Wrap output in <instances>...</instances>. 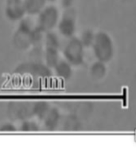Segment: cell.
<instances>
[{
  "instance_id": "cell-1",
  "label": "cell",
  "mask_w": 136,
  "mask_h": 148,
  "mask_svg": "<svg viewBox=\"0 0 136 148\" xmlns=\"http://www.w3.org/2000/svg\"><path fill=\"white\" fill-rule=\"evenodd\" d=\"M93 54L98 61L109 63L115 56V44L108 33L100 30L96 33L93 44L92 45Z\"/></svg>"
},
{
  "instance_id": "cell-2",
  "label": "cell",
  "mask_w": 136,
  "mask_h": 148,
  "mask_svg": "<svg viewBox=\"0 0 136 148\" xmlns=\"http://www.w3.org/2000/svg\"><path fill=\"white\" fill-rule=\"evenodd\" d=\"M84 47L79 38L72 37L68 38L63 48V56L65 60L72 66H80L83 64L85 57Z\"/></svg>"
},
{
  "instance_id": "cell-3",
  "label": "cell",
  "mask_w": 136,
  "mask_h": 148,
  "mask_svg": "<svg viewBox=\"0 0 136 148\" xmlns=\"http://www.w3.org/2000/svg\"><path fill=\"white\" fill-rule=\"evenodd\" d=\"M36 25H33L29 18H23L20 20L14 37V45L21 49H26L32 45V33Z\"/></svg>"
},
{
  "instance_id": "cell-4",
  "label": "cell",
  "mask_w": 136,
  "mask_h": 148,
  "mask_svg": "<svg viewBox=\"0 0 136 148\" xmlns=\"http://www.w3.org/2000/svg\"><path fill=\"white\" fill-rule=\"evenodd\" d=\"M60 18L59 10L55 6H45L38 14L36 26L44 32L51 31L57 26Z\"/></svg>"
},
{
  "instance_id": "cell-5",
  "label": "cell",
  "mask_w": 136,
  "mask_h": 148,
  "mask_svg": "<svg viewBox=\"0 0 136 148\" xmlns=\"http://www.w3.org/2000/svg\"><path fill=\"white\" fill-rule=\"evenodd\" d=\"M57 29L60 34L65 38L73 37L77 30V16L75 10L70 7L65 9L57 24Z\"/></svg>"
},
{
  "instance_id": "cell-6",
  "label": "cell",
  "mask_w": 136,
  "mask_h": 148,
  "mask_svg": "<svg viewBox=\"0 0 136 148\" xmlns=\"http://www.w3.org/2000/svg\"><path fill=\"white\" fill-rule=\"evenodd\" d=\"M17 71L19 73L33 75L35 77H48L51 75V71L49 66H47L45 63L37 61L22 64L19 67H18Z\"/></svg>"
},
{
  "instance_id": "cell-7",
  "label": "cell",
  "mask_w": 136,
  "mask_h": 148,
  "mask_svg": "<svg viewBox=\"0 0 136 148\" xmlns=\"http://www.w3.org/2000/svg\"><path fill=\"white\" fill-rule=\"evenodd\" d=\"M26 14L23 0H7L5 14L12 22H19Z\"/></svg>"
},
{
  "instance_id": "cell-8",
  "label": "cell",
  "mask_w": 136,
  "mask_h": 148,
  "mask_svg": "<svg viewBox=\"0 0 136 148\" xmlns=\"http://www.w3.org/2000/svg\"><path fill=\"white\" fill-rule=\"evenodd\" d=\"M44 127L49 131H53L57 128L61 122V113L56 108H50L46 116L42 119Z\"/></svg>"
},
{
  "instance_id": "cell-9",
  "label": "cell",
  "mask_w": 136,
  "mask_h": 148,
  "mask_svg": "<svg viewBox=\"0 0 136 148\" xmlns=\"http://www.w3.org/2000/svg\"><path fill=\"white\" fill-rule=\"evenodd\" d=\"M90 77L94 81H101L105 78L107 73L106 63L96 60L91 64L88 69Z\"/></svg>"
},
{
  "instance_id": "cell-10",
  "label": "cell",
  "mask_w": 136,
  "mask_h": 148,
  "mask_svg": "<svg viewBox=\"0 0 136 148\" xmlns=\"http://www.w3.org/2000/svg\"><path fill=\"white\" fill-rule=\"evenodd\" d=\"M72 65L66 60H60L57 63L53 69L56 75L65 80H68L72 76Z\"/></svg>"
},
{
  "instance_id": "cell-11",
  "label": "cell",
  "mask_w": 136,
  "mask_h": 148,
  "mask_svg": "<svg viewBox=\"0 0 136 148\" xmlns=\"http://www.w3.org/2000/svg\"><path fill=\"white\" fill-rule=\"evenodd\" d=\"M44 63L50 69H53L60 59L59 49L56 48L45 47V50L43 52Z\"/></svg>"
},
{
  "instance_id": "cell-12",
  "label": "cell",
  "mask_w": 136,
  "mask_h": 148,
  "mask_svg": "<svg viewBox=\"0 0 136 148\" xmlns=\"http://www.w3.org/2000/svg\"><path fill=\"white\" fill-rule=\"evenodd\" d=\"M26 14L31 15L38 14L45 7L47 0H23Z\"/></svg>"
},
{
  "instance_id": "cell-13",
  "label": "cell",
  "mask_w": 136,
  "mask_h": 148,
  "mask_svg": "<svg viewBox=\"0 0 136 148\" xmlns=\"http://www.w3.org/2000/svg\"><path fill=\"white\" fill-rule=\"evenodd\" d=\"M50 105L47 102L45 101H40L36 103L31 108V114L35 116L40 120H42L46 114L50 109Z\"/></svg>"
},
{
  "instance_id": "cell-14",
  "label": "cell",
  "mask_w": 136,
  "mask_h": 148,
  "mask_svg": "<svg viewBox=\"0 0 136 148\" xmlns=\"http://www.w3.org/2000/svg\"><path fill=\"white\" fill-rule=\"evenodd\" d=\"M44 45L45 47H50V48H56L60 49L61 47V41L60 38L55 33L51 31L45 32V38H44Z\"/></svg>"
},
{
  "instance_id": "cell-15",
  "label": "cell",
  "mask_w": 136,
  "mask_h": 148,
  "mask_svg": "<svg viewBox=\"0 0 136 148\" xmlns=\"http://www.w3.org/2000/svg\"><path fill=\"white\" fill-rule=\"evenodd\" d=\"M95 35H96V33H94L92 29H85L81 32L79 38L85 48H89V47H92V45L93 44Z\"/></svg>"
},
{
  "instance_id": "cell-16",
  "label": "cell",
  "mask_w": 136,
  "mask_h": 148,
  "mask_svg": "<svg viewBox=\"0 0 136 148\" xmlns=\"http://www.w3.org/2000/svg\"><path fill=\"white\" fill-rule=\"evenodd\" d=\"M21 131L25 132H33L39 131V126L35 121L24 120L21 125Z\"/></svg>"
},
{
  "instance_id": "cell-17",
  "label": "cell",
  "mask_w": 136,
  "mask_h": 148,
  "mask_svg": "<svg viewBox=\"0 0 136 148\" xmlns=\"http://www.w3.org/2000/svg\"><path fill=\"white\" fill-rule=\"evenodd\" d=\"M16 130V127L12 123H5L0 127V132H14Z\"/></svg>"
},
{
  "instance_id": "cell-18",
  "label": "cell",
  "mask_w": 136,
  "mask_h": 148,
  "mask_svg": "<svg viewBox=\"0 0 136 148\" xmlns=\"http://www.w3.org/2000/svg\"><path fill=\"white\" fill-rule=\"evenodd\" d=\"M74 2L75 0H61V5L63 8L68 9V8L72 7Z\"/></svg>"
},
{
  "instance_id": "cell-19",
  "label": "cell",
  "mask_w": 136,
  "mask_h": 148,
  "mask_svg": "<svg viewBox=\"0 0 136 148\" xmlns=\"http://www.w3.org/2000/svg\"><path fill=\"white\" fill-rule=\"evenodd\" d=\"M47 1H49V2H55L57 0H47Z\"/></svg>"
},
{
  "instance_id": "cell-20",
  "label": "cell",
  "mask_w": 136,
  "mask_h": 148,
  "mask_svg": "<svg viewBox=\"0 0 136 148\" xmlns=\"http://www.w3.org/2000/svg\"><path fill=\"white\" fill-rule=\"evenodd\" d=\"M99 1H102V0H99Z\"/></svg>"
}]
</instances>
